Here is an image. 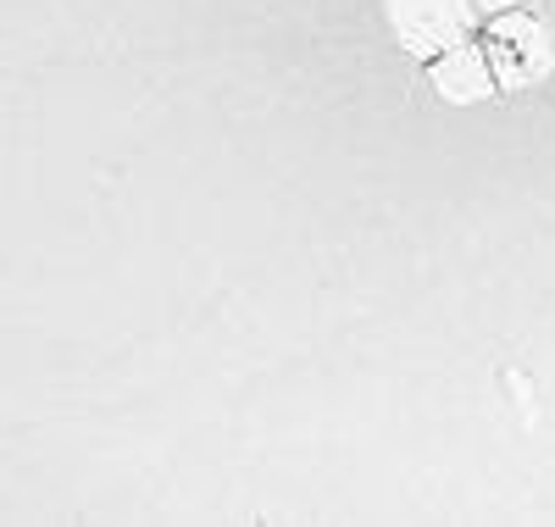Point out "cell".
<instances>
[{
	"instance_id": "cell-2",
	"label": "cell",
	"mask_w": 555,
	"mask_h": 527,
	"mask_svg": "<svg viewBox=\"0 0 555 527\" xmlns=\"http://www.w3.org/2000/svg\"><path fill=\"white\" fill-rule=\"evenodd\" d=\"M483 56L500 62L505 83H533V78H544V67H550V44H544V34H539L528 17L500 12L494 39H489V51H483Z\"/></svg>"
},
{
	"instance_id": "cell-4",
	"label": "cell",
	"mask_w": 555,
	"mask_h": 527,
	"mask_svg": "<svg viewBox=\"0 0 555 527\" xmlns=\"http://www.w3.org/2000/svg\"><path fill=\"white\" fill-rule=\"evenodd\" d=\"M522 0H473V12H517Z\"/></svg>"
},
{
	"instance_id": "cell-1",
	"label": "cell",
	"mask_w": 555,
	"mask_h": 527,
	"mask_svg": "<svg viewBox=\"0 0 555 527\" xmlns=\"http://www.w3.org/2000/svg\"><path fill=\"white\" fill-rule=\"evenodd\" d=\"M473 0H389V23L405 51L439 56L473 34Z\"/></svg>"
},
{
	"instance_id": "cell-3",
	"label": "cell",
	"mask_w": 555,
	"mask_h": 527,
	"mask_svg": "<svg viewBox=\"0 0 555 527\" xmlns=\"http://www.w3.org/2000/svg\"><path fill=\"white\" fill-rule=\"evenodd\" d=\"M428 78H434V89L444 94V101H455V106L489 101V89H494V67H489V56H483V51H473L467 39L450 44V51H439Z\"/></svg>"
}]
</instances>
